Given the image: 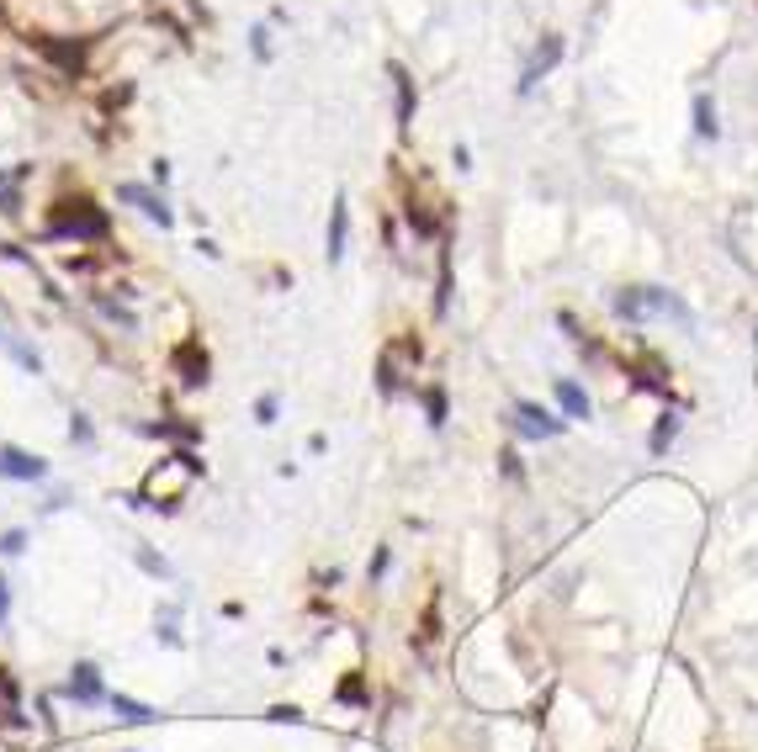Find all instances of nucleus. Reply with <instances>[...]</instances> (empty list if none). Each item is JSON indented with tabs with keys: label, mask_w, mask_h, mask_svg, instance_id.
Returning <instances> with one entry per match:
<instances>
[{
	"label": "nucleus",
	"mask_w": 758,
	"mask_h": 752,
	"mask_svg": "<svg viewBox=\"0 0 758 752\" xmlns=\"http://www.w3.org/2000/svg\"><path fill=\"white\" fill-rule=\"evenodd\" d=\"M112 223L107 212L91 202V196H74V202H54V223H48V238H107Z\"/></svg>",
	"instance_id": "f257e3e1"
},
{
	"label": "nucleus",
	"mask_w": 758,
	"mask_h": 752,
	"mask_svg": "<svg viewBox=\"0 0 758 752\" xmlns=\"http://www.w3.org/2000/svg\"><path fill=\"white\" fill-rule=\"evenodd\" d=\"M615 318H632V324H641V318H652V313H674V318H684L690 324V313L668 297V291H658V287H626V291H615Z\"/></svg>",
	"instance_id": "f03ea898"
},
{
	"label": "nucleus",
	"mask_w": 758,
	"mask_h": 752,
	"mask_svg": "<svg viewBox=\"0 0 758 752\" xmlns=\"http://www.w3.org/2000/svg\"><path fill=\"white\" fill-rule=\"evenodd\" d=\"M117 202H127V207H138L149 223H160V229H170L175 223V212H170V202L154 191V186H138V180H122L117 186Z\"/></svg>",
	"instance_id": "7ed1b4c3"
},
{
	"label": "nucleus",
	"mask_w": 758,
	"mask_h": 752,
	"mask_svg": "<svg viewBox=\"0 0 758 752\" xmlns=\"http://www.w3.org/2000/svg\"><path fill=\"white\" fill-rule=\"evenodd\" d=\"M170 366H175V376H180L186 387H207V371H213V360H207L202 340H180V345L170 350Z\"/></svg>",
	"instance_id": "20e7f679"
},
{
	"label": "nucleus",
	"mask_w": 758,
	"mask_h": 752,
	"mask_svg": "<svg viewBox=\"0 0 758 752\" xmlns=\"http://www.w3.org/2000/svg\"><path fill=\"white\" fill-rule=\"evenodd\" d=\"M64 699H74V704H107L101 668H96V662H74L69 679H64Z\"/></svg>",
	"instance_id": "39448f33"
},
{
	"label": "nucleus",
	"mask_w": 758,
	"mask_h": 752,
	"mask_svg": "<svg viewBox=\"0 0 758 752\" xmlns=\"http://www.w3.org/2000/svg\"><path fill=\"white\" fill-rule=\"evenodd\" d=\"M0 477L5 482H43L48 477V462L22 451V445H0Z\"/></svg>",
	"instance_id": "423d86ee"
},
{
	"label": "nucleus",
	"mask_w": 758,
	"mask_h": 752,
	"mask_svg": "<svg viewBox=\"0 0 758 752\" xmlns=\"http://www.w3.org/2000/svg\"><path fill=\"white\" fill-rule=\"evenodd\" d=\"M515 429L525 440H557L568 429V419H552L546 408H536V403H515Z\"/></svg>",
	"instance_id": "0eeeda50"
},
{
	"label": "nucleus",
	"mask_w": 758,
	"mask_h": 752,
	"mask_svg": "<svg viewBox=\"0 0 758 752\" xmlns=\"http://www.w3.org/2000/svg\"><path fill=\"white\" fill-rule=\"evenodd\" d=\"M388 74H393V96H398L393 117H398V133L408 138V127H414V107H419V91H414V74H408V69L398 64V58L388 64Z\"/></svg>",
	"instance_id": "6e6552de"
},
{
	"label": "nucleus",
	"mask_w": 758,
	"mask_h": 752,
	"mask_svg": "<svg viewBox=\"0 0 758 752\" xmlns=\"http://www.w3.org/2000/svg\"><path fill=\"white\" fill-rule=\"evenodd\" d=\"M345 244H350V202L345 196H335V207H329V233H324V255H329V265L345 260Z\"/></svg>",
	"instance_id": "1a4fd4ad"
},
{
	"label": "nucleus",
	"mask_w": 758,
	"mask_h": 752,
	"mask_svg": "<svg viewBox=\"0 0 758 752\" xmlns=\"http://www.w3.org/2000/svg\"><path fill=\"white\" fill-rule=\"evenodd\" d=\"M557 58H562V38H557V32H546V38H541V48H536V58L525 64V74H520V96L536 85V80H546V74L557 69Z\"/></svg>",
	"instance_id": "9d476101"
},
{
	"label": "nucleus",
	"mask_w": 758,
	"mask_h": 752,
	"mask_svg": "<svg viewBox=\"0 0 758 752\" xmlns=\"http://www.w3.org/2000/svg\"><path fill=\"white\" fill-rule=\"evenodd\" d=\"M107 710H112L122 726H154L160 721L154 704H144V699H133V695H107Z\"/></svg>",
	"instance_id": "9b49d317"
},
{
	"label": "nucleus",
	"mask_w": 758,
	"mask_h": 752,
	"mask_svg": "<svg viewBox=\"0 0 758 752\" xmlns=\"http://www.w3.org/2000/svg\"><path fill=\"white\" fill-rule=\"evenodd\" d=\"M404 218H408V229H414V238H435L440 233V218H430V207L408 191V202H404Z\"/></svg>",
	"instance_id": "f8f14e48"
},
{
	"label": "nucleus",
	"mask_w": 758,
	"mask_h": 752,
	"mask_svg": "<svg viewBox=\"0 0 758 752\" xmlns=\"http://www.w3.org/2000/svg\"><path fill=\"white\" fill-rule=\"evenodd\" d=\"M38 48L54 58V64L64 69V74H69V80H74V74H80V64H85V54H80L74 43H54V38H38Z\"/></svg>",
	"instance_id": "ddd939ff"
},
{
	"label": "nucleus",
	"mask_w": 758,
	"mask_h": 752,
	"mask_svg": "<svg viewBox=\"0 0 758 752\" xmlns=\"http://www.w3.org/2000/svg\"><path fill=\"white\" fill-rule=\"evenodd\" d=\"M419 398H424V424H430V429H446V419H451V408H446V387H440V382H430Z\"/></svg>",
	"instance_id": "4468645a"
},
{
	"label": "nucleus",
	"mask_w": 758,
	"mask_h": 752,
	"mask_svg": "<svg viewBox=\"0 0 758 752\" xmlns=\"http://www.w3.org/2000/svg\"><path fill=\"white\" fill-rule=\"evenodd\" d=\"M557 403H562L568 419H588V413H594V408H588V393H583L579 382H568V376L557 382Z\"/></svg>",
	"instance_id": "2eb2a0df"
},
{
	"label": "nucleus",
	"mask_w": 758,
	"mask_h": 752,
	"mask_svg": "<svg viewBox=\"0 0 758 752\" xmlns=\"http://www.w3.org/2000/svg\"><path fill=\"white\" fill-rule=\"evenodd\" d=\"M335 699H340V704H355V710H366V704H371V689H366V679H361V673H350L345 684L335 689Z\"/></svg>",
	"instance_id": "dca6fc26"
},
{
	"label": "nucleus",
	"mask_w": 758,
	"mask_h": 752,
	"mask_svg": "<svg viewBox=\"0 0 758 752\" xmlns=\"http://www.w3.org/2000/svg\"><path fill=\"white\" fill-rule=\"evenodd\" d=\"M144 435H154V440H202V429L196 424H144Z\"/></svg>",
	"instance_id": "f3484780"
},
{
	"label": "nucleus",
	"mask_w": 758,
	"mask_h": 752,
	"mask_svg": "<svg viewBox=\"0 0 758 752\" xmlns=\"http://www.w3.org/2000/svg\"><path fill=\"white\" fill-rule=\"evenodd\" d=\"M695 133L700 138H716V107H710V96H695Z\"/></svg>",
	"instance_id": "a211bd4d"
},
{
	"label": "nucleus",
	"mask_w": 758,
	"mask_h": 752,
	"mask_svg": "<svg viewBox=\"0 0 758 752\" xmlns=\"http://www.w3.org/2000/svg\"><path fill=\"white\" fill-rule=\"evenodd\" d=\"M674 435H679V419H674V413H663V419H658V429H652V451L663 456V451L674 445Z\"/></svg>",
	"instance_id": "6ab92c4d"
},
{
	"label": "nucleus",
	"mask_w": 758,
	"mask_h": 752,
	"mask_svg": "<svg viewBox=\"0 0 758 752\" xmlns=\"http://www.w3.org/2000/svg\"><path fill=\"white\" fill-rule=\"evenodd\" d=\"M249 54H255V64H271V58H276V48H271V27H255V32H249Z\"/></svg>",
	"instance_id": "aec40b11"
},
{
	"label": "nucleus",
	"mask_w": 758,
	"mask_h": 752,
	"mask_svg": "<svg viewBox=\"0 0 758 752\" xmlns=\"http://www.w3.org/2000/svg\"><path fill=\"white\" fill-rule=\"evenodd\" d=\"M435 313H440V318L451 313V265H446V260H440V281H435Z\"/></svg>",
	"instance_id": "412c9836"
},
{
	"label": "nucleus",
	"mask_w": 758,
	"mask_h": 752,
	"mask_svg": "<svg viewBox=\"0 0 758 752\" xmlns=\"http://www.w3.org/2000/svg\"><path fill=\"white\" fill-rule=\"evenodd\" d=\"M388 567H393V551H388V546H377V551H371V562H366V578L382 583V578H388Z\"/></svg>",
	"instance_id": "4be33fe9"
},
{
	"label": "nucleus",
	"mask_w": 758,
	"mask_h": 752,
	"mask_svg": "<svg viewBox=\"0 0 758 752\" xmlns=\"http://www.w3.org/2000/svg\"><path fill=\"white\" fill-rule=\"evenodd\" d=\"M276 413H282V398H276V393H260V398H255V419H260V424H276Z\"/></svg>",
	"instance_id": "5701e85b"
},
{
	"label": "nucleus",
	"mask_w": 758,
	"mask_h": 752,
	"mask_svg": "<svg viewBox=\"0 0 758 752\" xmlns=\"http://www.w3.org/2000/svg\"><path fill=\"white\" fill-rule=\"evenodd\" d=\"M138 567H144L149 578H170V562H165V557H154V551H144V546H138Z\"/></svg>",
	"instance_id": "b1692460"
},
{
	"label": "nucleus",
	"mask_w": 758,
	"mask_h": 752,
	"mask_svg": "<svg viewBox=\"0 0 758 752\" xmlns=\"http://www.w3.org/2000/svg\"><path fill=\"white\" fill-rule=\"evenodd\" d=\"M96 307H101V313H107L112 324H122V329H138V318H133L127 307H117V302H107V297H96Z\"/></svg>",
	"instance_id": "393cba45"
},
{
	"label": "nucleus",
	"mask_w": 758,
	"mask_h": 752,
	"mask_svg": "<svg viewBox=\"0 0 758 752\" xmlns=\"http://www.w3.org/2000/svg\"><path fill=\"white\" fill-rule=\"evenodd\" d=\"M69 440H74V445H91V440H96V429H91V419H85V413H74V419H69Z\"/></svg>",
	"instance_id": "a878e982"
},
{
	"label": "nucleus",
	"mask_w": 758,
	"mask_h": 752,
	"mask_svg": "<svg viewBox=\"0 0 758 752\" xmlns=\"http://www.w3.org/2000/svg\"><path fill=\"white\" fill-rule=\"evenodd\" d=\"M435 636H440V609L430 604V609H424V626H419V646H430Z\"/></svg>",
	"instance_id": "bb28decb"
},
{
	"label": "nucleus",
	"mask_w": 758,
	"mask_h": 752,
	"mask_svg": "<svg viewBox=\"0 0 758 752\" xmlns=\"http://www.w3.org/2000/svg\"><path fill=\"white\" fill-rule=\"evenodd\" d=\"M266 721H287V726H302V710H297V704H271V710H266Z\"/></svg>",
	"instance_id": "cd10ccee"
},
{
	"label": "nucleus",
	"mask_w": 758,
	"mask_h": 752,
	"mask_svg": "<svg viewBox=\"0 0 758 752\" xmlns=\"http://www.w3.org/2000/svg\"><path fill=\"white\" fill-rule=\"evenodd\" d=\"M22 699V684L11 679V668H0V704H16Z\"/></svg>",
	"instance_id": "c85d7f7f"
},
{
	"label": "nucleus",
	"mask_w": 758,
	"mask_h": 752,
	"mask_svg": "<svg viewBox=\"0 0 758 752\" xmlns=\"http://www.w3.org/2000/svg\"><path fill=\"white\" fill-rule=\"evenodd\" d=\"M22 546H27V530H5L0 535V557H16Z\"/></svg>",
	"instance_id": "c756f323"
},
{
	"label": "nucleus",
	"mask_w": 758,
	"mask_h": 752,
	"mask_svg": "<svg viewBox=\"0 0 758 752\" xmlns=\"http://www.w3.org/2000/svg\"><path fill=\"white\" fill-rule=\"evenodd\" d=\"M16 360H22V366H27V371H32V376H38V371H43V355H38V350H27V345H16Z\"/></svg>",
	"instance_id": "7c9ffc66"
},
{
	"label": "nucleus",
	"mask_w": 758,
	"mask_h": 752,
	"mask_svg": "<svg viewBox=\"0 0 758 752\" xmlns=\"http://www.w3.org/2000/svg\"><path fill=\"white\" fill-rule=\"evenodd\" d=\"M5 620H11V583L0 578V626H5Z\"/></svg>",
	"instance_id": "2f4dec72"
},
{
	"label": "nucleus",
	"mask_w": 758,
	"mask_h": 752,
	"mask_svg": "<svg viewBox=\"0 0 758 752\" xmlns=\"http://www.w3.org/2000/svg\"><path fill=\"white\" fill-rule=\"evenodd\" d=\"M499 462H504V471H510V477H515V482H520L525 471H520V456H515V451H504V456H499Z\"/></svg>",
	"instance_id": "473e14b6"
},
{
	"label": "nucleus",
	"mask_w": 758,
	"mask_h": 752,
	"mask_svg": "<svg viewBox=\"0 0 758 752\" xmlns=\"http://www.w3.org/2000/svg\"><path fill=\"white\" fill-rule=\"evenodd\" d=\"M451 165H457V170H472V154H466V143H457V149H451Z\"/></svg>",
	"instance_id": "72a5a7b5"
}]
</instances>
